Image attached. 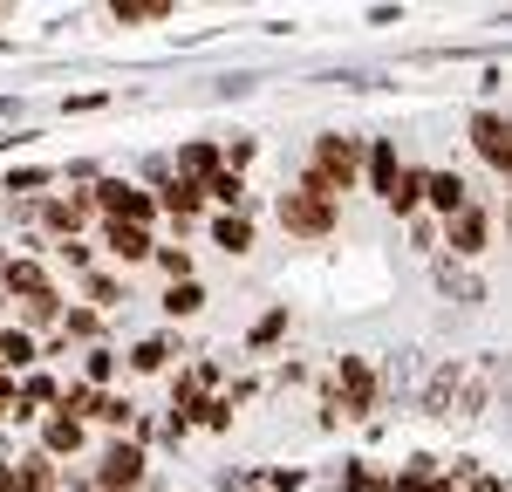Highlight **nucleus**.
Wrapping results in <instances>:
<instances>
[{"mask_svg": "<svg viewBox=\"0 0 512 492\" xmlns=\"http://www.w3.org/2000/svg\"><path fill=\"white\" fill-rule=\"evenodd\" d=\"M451 246L458 253H485V212H472V205L451 212Z\"/></svg>", "mask_w": 512, "mask_h": 492, "instance_id": "8", "label": "nucleus"}, {"mask_svg": "<svg viewBox=\"0 0 512 492\" xmlns=\"http://www.w3.org/2000/svg\"><path fill=\"white\" fill-rule=\"evenodd\" d=\"M110 369H117L110 349H89V383H110Z\"/></svg>", "mask_w": 512, "mask_h": 492, "instance_id": "25", "label": "nucleus"}, {"mask_svg": "<svg viewBox=\"0 0 512 492\" xmlns=\"http://www.w3.org/2000/svg\"><path fill=\"white\" fill-rule=\"evenodd\" d=\"M48 219H55L62 233H76L82 219H89V199H55V212H48Z\"/></svg>", "mask_w": 512, "mask_h": 492, "instance_id": "16", "label": "nucleus"}, {"mask_svg": "<svg viewBox=\"0 0 512 492\" xmlns=\"http://www.w3.org/2000/svg\"><path fill=\"white\" fill-rule=\"evenodd\" d=\"M110 246H117V260H144V253H151V233H144V226H117V219H110Z\"/></svg>", "mask_w": 512, "mask_h": 492, "instance_id": "9", "label": "nucleus"}, {"mask_svg": "<svg viewBox=\"0 0 512 492\" xmlns=\"http://www.w3.org/2000/svg\"><path fill=\"white\" fill-rule=\"evenodd\" d=\"M355 171H362V144H355V137H321L315 144V178L328 192H349Z\"/></svg>", "mask_w": 512, "mask_h": 492, "instance_id": "1", "label": "nucleus"}, {"mask_svg": "<svg viewBox=\"0 0 512 492\" xmlns=\"http://www.w3.org/2000/svg\"><path fill=\"white\" fill-rule=\"evenodd\" d=\"M280 226L315 240V233L335 226V199H321V192H308V185H301V192H280Z\"/></svg>", "mask_w": 512, "mask_h": 492, "instance_id": "2", "label": "nucleus"}, {"mask_svg": "<svg viewBox=\"0 0 512 492\" xmlns=\"http://www.w3.org/2000/svg\"><path fill=\"white\" fill-rule=\"evenodd\" d=\"M198 199H205V192H198L192 178H178V185H171V192H164V205H171V212H178V219H192V212H198Z\"/></svg>", "mask_w": 512, "mask_h": 492, "instance_id": "14", "label": "nucleus"}, {"mask_svg": "<svg viewBox=\"0 0 512 492\" xmlns=\"http://www.w3.org/2000/svg\"><path fill=\"white\" fill-rule=\"evenodd\" d=\"M158 260H164V274H171V281H185V274H192V260H185V246H164Z\"/></svg>", "mask_w": 512, "mask_h": 492, "instance_id": "24", "label": "nucleus"}, {"mask_svg": "<svg viewBox=\"0 0 512 492\" xmlns=\"http://www.w3.org/2000/svg\"><path fill=\"white\" fill-rule=\"evenodd\" d=\"M472 492H506V486H499V472H485V479H472Z\"/></svg>", "mask_w": 512, "mask_h": 492, "instance_id": "28", "label": "nucleus"}, {"mask_svg": "<svg viewBox=\"0 0 512 492\" xmlns=\"http://www.w3.org/2000/svg\"><path fill=\"white\" fill-rule=\"evenodd\" d=\"M198 301H205V294H198L192 281H171V301H164V308H171V315H198Z\"/></svg>", "mask_w": 512, "mask_h": 492, "instance_id": "17", "label": "nucleus"}, {"mask_svg": "<svg viewBox=\"0 0 512 492\" xmlns=\"http://www.w3.org/2000/svg\"><path fill=\"white\" fill-rule=\"evenodd\" d=\"M89 301H96V308H117V281L96 274V281H89Z\"/></svg>", "mask_w": 512, "mask_h": 492, "instance_id": "27", "label": "nucleus"}, {"mask_svg": "<svg viewBox=\"0 0 512 492\" xmlns=\"http://www.w3.org/2000/svg\"><path fill=\"white\" fill-rule=\"evenodd\" d=\"M396 171H403V164H396V151H390V144H376V151H369V178H376V192H383V199H390Z\"/></svg>", "mask_w": 512, "mask_h": 492, "instance_id": "11", "label": "nucleus"}, {"mask_svg": "<svg viewBox=\"0 0 512 492\" xmlns=\"http://www.w3.org/2000/svg\"><path fill=\"white\" fill-rule=\"evenodd\" d=\"M212 164H219V151H212V144H192V151H185V171H192V185H198V178H212Z\"/></svg>", "mask_w": 512, "mask_h": 492, "instance_id": "19", "label": "nucleus"}, {"mask_svg": "<svg viewBox=\"0 0 512 492\" xmlns=\"http://www.w3.org/2000/svg\"><path fill=\"white\" fill-rule=\"evenodd\" d=\"M62 404H69V417H96V404H103V397H96V390H69Z\"/></svg>", "mask_w": 512, "mask_h": 492, "instance_id": "23", "label": "nucleus"}, {"mask_svg": "<svg viewBox=\"0 0 512 492\" xmlns=\"http://www.w3.org/2000/svg\"><path fill=\"white\" fill-rule=\"evenodd\" d=\"M7 287H21V294H48V287H41V267H28V260L7 267Z\"/></svg>", "mask_w": 512, "mask_h": 492, "instance_id": "18", "label": "nucleus"}, {"mask_svg": "<svg viewBox=\"0 0 512 492\" xmlns=\"http://www.w3.org/2000/svg\"><path fill=\"white\" fill-rule=\"evenodd\" d=\"M335 397L349 404V417H362V410H369V369L342 363V369H335Z\"/></svg>", "mask_w": 512, "mask_h": 492, "instance_id": "6", "label": "nucleus"}, {"mask_svg": "<svg viewBox=\"0 0 512 492\" xmlns=\"http://www.w3.org/2000/svg\"><path fill=\"white\" fill-rule=\"evenodd\" d=\"M280 328H287V315H280V308H274V315H267V322H260V328H253V349H267V342H274V335H280Z\"/></svg>", "mask_w": 512, "mask_h": 492, "instance_id": "26", "label": "nucleus"}, {"mask_svg": "<svg viewBox=\"0 0 512 492\" xmlns=\"http://www.w3.org/2000/svg\"><path fill=\"white\" fill-rule=\"evenodd\" d=\"M171 7L164 0H130V7H117V21H164Z\"/></svg>", "mask_w": 512, "mask_h": 492, "instance_id": "20", "label": "nucleus"}, {"mask_svg": "<svg viewBox=\"0 0 512 492\" xmlns=\"http://www.w3.org/2000/svg\"><path fill=\"white\" fill-rule=\"evenodd\" d=\"M472 144H478V158H485V164H499V171H506L512 137H506V117H499V110H478V117H472Z\"/></svg>", "mask_w": 512, "mask_h": 492, "instance_id": "3", "label": "nucleus"}, {"mask_svg": "<svg viewBox=\"0 0 512 492\" xmlns=\"http://www.w3.org/2000/svg\"><path fill=\"white\" fill-rule=\"evenodd\" d=\"M41 445H48V451H76L82 445V424H76V417H55V424L41 431Z\"/></svg>", "mask_w": 512, "mask_h": 492, "instance_id": "12", "label": "nucleus"}, {"mask_svg": "<svg viewBox=\"0 0 512 492\" xmlns=\"http://www.w3.org/2000/svg\"><path fill=\"white\" fill-rule=\"evenodd\" d=\"M212 199L239 205V171H212Z\"/></svg>", "mask_w": 512, "mask_h": 492, "instance_id": "22", "label": "nucleus"}, {"mask_svg": "<svg viewBox=\"0 0 512 492\" xmlns=\"http://www.w3.org/2000/svg\"><path fill=\"white\" fill-rule=\"evenodd\" d=\"M103 205L117 212V226H144V219H151V199H144L137 185H103Z\"/></svg>", "mask_w": 512, "mask_h": 492, "instance_id": "5", "label": "nucleus"}, {"mask_svg": "<svg viewBox=\"0 0 512 492\" xmlns=\"http://www.w3.org/2000/svg\"><path fill=\"white\" fill-rule=\"evenodd\" d=\"M212 240L226 246V253H246V246H253V226H246V219H219V226H212Z\"/></svg>", "mask_w": 512, "mask_h": 492, "instance_id": "13", "label": "nucleus"}, {"mask_svg": "<svg viewBox=\"0 0 512 492\" xmlns=\"http://www.w3.org/2000/svg\"><path fill=\"white\" fill-rule=\"evenodd\" d=\"M96 479H103V486H137V479H144V451H137V445H110Z\"/></svg>", "mask_w": 512, "mask_h": 492, "instance_id": "4", "label": "nucleus"}, {"mask_svg": "<svg viewBox=\"0 0 512 492\" xmlns=\"http://www.w3.org/2000/svg\"><path fill=\"white\" fill-rule=\"evenodd\" d=\"M424 192H431V205L451 219V212H465V178L458 171H437V178H424Z\"/></svg>", "mask_w": 512, "mask_h": 492, "instance_id": "7", "label": "nucleus"}, {"mask_svg": "<svg viewBox=\"0 0 512 492\" xmlns=\"http://www.w3.org/2000/svg\"><path fill=\"white\" fill-rule=\"evenodd\" d=\"M0 363H35V342H28L21 328H7V335H0Z\"/></svg>", "mask_w": 512, "mask_h": 492, "instance_id": "15", "label": "nucleus"}, {"mask_svg": "<svg viewBox=\"0 0 512 492\" xmlns=\"http://www.w3.org/2000/svg\"><path fill=\"white\" fill-rule=\"evenodd\" d=\"M164 356H171V342H137L130 363H137V369H164Z\"/></svg>", "mask_w": 512, "mask_h": 492, "instance_id": "21", "label": "nucleus"}, {"mask_svg": "<svg viewBox=\"0 0 512 492\" xmlns=\"http://www.w3.org/2000/svg\"><path fill=\"white\" fill-rule=\"evenodd\" d=\"M417 199H424V171H396L390 205H396V212H417Z\"/></svg>", "mask_w": 512, "mask_h": 492, "instance_id": "10", "label": "nucleus"}]
</instances>
